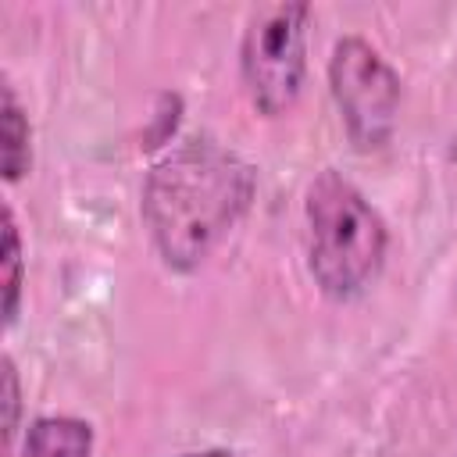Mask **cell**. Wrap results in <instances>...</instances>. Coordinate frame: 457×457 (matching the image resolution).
<instances>
[{
	"label": "cell",
	"mask_w": 457,
	"mask_h": 457,
	"mask_svg": "<svg viewBox=\"0 0 457 457\" xmlns=\"http://www.w3.org/2000/svg\"><path fill=\"white\" fill-rule=\"evenodd\" d=\"M253 196V168L232 150L196 139L168 154L143 189V218L168 268H196Z\"/></svg>",
	"instance_id": "1"
},
{
	"label": "cell",
	"mask_w": 457,
	"mask_h": 457,
	"mask_svg": "<svg viewBox=\"0 0 457 457\" xmlns=\"http://www.w3.org/2000/svg\"><path fill=\"white\" fill-rule=\"evenodd\" d=\"M332 96L357 150H378L396 125L400 79L364 39H339L328 61Z\"/></svg>",
	"instance_id": "4"
},
{
	"label": "cell",
	"mask_w": 457,
	"mask_h": 457,
	"mask_svg": "<svg viewBox=\"0 0 457 457\" xmlns=\"http://www.w3.org/2000/svg\"><path fill=\"white\" fill-rule=\"evenodd\" d=\"M4 318L7 325L14 321L18 311V289H21V246H18V228L11 218V207H4Z\"/></svg>",
	"instance_id": "7"
},
{
	"label": "cell",
	"mask_w": 457,
	"mask_h": 457,
	"mask_svg": "<svg viewBox=\"0 0 457 457\" xmlns=\"http://www.w3.org/2000/svg\"><path fill=\"white\" fill-rule=\"evenodd\" d=\"M0 132H4V175H7V182H14L29 171V121H25L11 86H4Z\"/></svg>",
	"instance_id": "6"
},
{
	"label": "cell",
	"mask_w": 457,
	"mask_h": 457,
	"mask_svg": "<svg viewBox=\"0 0 457 457\" xmlns=\"http://www.w3.org/2000/svg\"><path fill=\"white\" fill-rule=\"evenodd\" d=\"M93 428L79 418H39L29 436L21 457H89Z\"/></svg>",
	"instance_id": "5"
},
{
	"label": "cell",
	"mask_w": 457,
	"mask_h": 457,
	"mask_svg": "<svg viewBox=\"0 0 457 457\" xmlns=\"http://www.w3.org/2000/svg\"><path fill=\"white\" fill-rule=\"evenodd\" d=\"M307 4H261L243 32V82L253 107L268 118L293 107L307 68Z\"/></svg>",
	"instance_id": "3"
},
{
	"label": "cell",
	"mask_w": 457,
	"mask_h": 457,
	"mask_svg": "<svg viewBox=\"0 0 457 457\" xmlns=\"http://www.w3.org/2000/svg\"><path fill=\"white\" fill-rule=\"evenodd\" d=\"M4 386H7V439L14 436V414H18V378H14V364L4 361Z\"/></svg>",
	"instance_id": "8"
},
{
	"label": "cell",
	"mask_w": 457,
	"mask_h": 457,
	"mask_svg": "<svg viewBox=\"0 0 457 457\" xmlns=\"http://www.w3.org/2000/svg\"><path fill=\"white\" fill-rule=\"evenodd\" d=\"M186 457H221V453H186Z\"/></svg>",
	"instance_id": "9"
},
{
	"label": "cell",
	"mask_w": 457,
	"mask_h": 457,
	"mask_svg": "<svg viewBox=\"0 0 457 457\" xmlns=\"http://www.w3.org/2000/svg\"><path fill=\"white\" fill-rule=\"evenodd\" d=\"M386 257V225L339 171H321L307 189V261L318 289L350 300L368 289Z\"/></svg>",
	"instance_id": "2"
}]
</instances>
